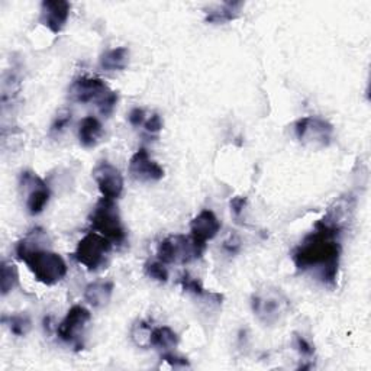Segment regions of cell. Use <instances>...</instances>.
I'll return each instance as SVG.
<instances>
[{
  "instance_id": "5b68a950",
  "label": "cell",
  "mask_w": 371,
  "mask_h": 371,
  "mask_svg": "<svg viewBox=\"0 0 371 371\" xmlns=\"http://www.w3.org/2000/svg\"><path fill=\"white\" fill-rule=\"evenodd\" d=\"M295 135L304 147L321 150L329 147L334 138V127L319 116H304L295 122Z\"/></svg>"
},
{
  "instance_id": "30bf717a",
  "label": "cell",
  "mask_w": 371,
  "mask_h": 371,
  "mask_svg": "<svg viewBox=\"0 0 371 371\" xmlns=\"http://www.w3.org/2000/svg\"><path fill=\"white\" fill-rule=\"evenodd\" d=\"M130 174L141 183L160 181L164 177V169L154 161L146 148H139L130 160Z\"/></svg>"
},
{
  "instance_id": "f546056e",
  "label": "cell",
  "mask_w": 371,
  "mask_h": 371,
  "mask_svg": "<svg viewBox=\"0 0 371 371\" xmlns=\"http://www.w3.org/2000/svg\"><path fill=\"white\" fill-rule=\"evenodd\" d=\"M245 204H246V197H242V196H237L231 200V209L235 216H241Z\"/></svg>"
},
{
  "instance_id": "f1b7e54d",
  "label": "cell",
  "mask_w": 371,
  "mask_h": 371,
  "mask_svg": "<svg viewBox=\"0 0 371 371\" xmlns=\"http://www.w3.org/2000/svg\"><path fill=\"white\" fill-rule=\"evenodd\" d=\"M128 120L132 127H141L146 123V112H144V109L141 108H134L130 115H128Z\"/></svg>"
},
{
  "instance_id": "ffe728a7",
  "label": "cell",
  "mask_w": 371,
  "mask_h": 371,
  "mask_svg": "<svg viewBox=\"0 0 371 371\" xmlns=\"http://www.w3.org/2000/svg\"><path fill=\"white\" fill-rule=\"evenodd\" d=\"M4 323L9 326L10 332L15 337H27L29 334V331L32 329V321L31 316L28 314L24 312H19V314H13L10 316H4Z\"/></svg>"
},
{
  "instance_id": "d4e9b609",
  "label": "cell",
  "mask_w": 371,
  "mask_h": 371,
  "mask_svg": "<svg viewBox=\"0 0 371 371\" xmlns=\"http://www.w3.org/2000/svg\"><path fill=\"white\" fill-rule=\"evenodd\" d=\"M116 103H118V94L115 92H109L105 97H103L99 103H97V108H99V112L103 115V116H111L116 108Z\"/></svg>"
},
{
  "instance_id": "3957f363",
  "label": "cell",
  "mask_w": 371,
  "mask_h": 371,
  "mask_svg": "<svg viewBox=\"0 0 371 371\" xmlns=\"http://www.w3.org/2000/svg\"><path fill=\"white\" fill-rule=\"evenodd\" d=\"M206 250V244L189 235H170L164 238L157 248V257L164 264H188L199 260Z\"/></svg>"
},
{
  "instance_id": "4dcf8cb0",
  "label": "cell",
  "mask_w": 371,
  "mask_h": 371,
  "mask_svg": "<svg viewBox=\"0 0 371 371\" xmlns=\"http://www.w3.org/2000/svg\"><path fill=\"white\" fill-rule=\"evenodd\" d=\"M239 246H241V241H239V238H238L237 235H232L231 239L225 241V244H223V248H225L226 251H228L230 254H235V253H238Z\"/></svg>"
},
{
  "instance_id": "4316f807",
  "label": "cell",
  "mask_w": 371,
  "mask_h": 371,
  "mask_svg": "<svg viewBox=\"0 0 371 371\" xmlns=\"http://www.w3.org/2000/svg\"><path fill=\"white\" fill-rule=\"evenodd\" d=\"M144 128H146V131L150 134H158L162 130L161 116L158 113H154L153 116H150V119L144 123Z\"/></svg>"
},
{
  "instance_id": "d6986e66",
  "label": "cell",
  "mask_w": 371,
  "mask_h": 371,
  "mask_svg": "<svg viewBox=\"0 0 371 371\" xmlns=\"http://www.w3.org/2000/svg\"><path fill=\"white\" fill-rule=\"evenodd\" d=\"M178 335L173 331L170 326H158L153 329L151 334V346L162 351H172L173 348L178 345Z\"/></svg>"
},
{
  "instance_id": "6da1fadb",
  "label": "cell",
  "mask_w": 371,
  "mask_h": 371,
  "mask_svg": "<svg viewBox=\"0 0 371 371\" xmlns=\"http://www.w3.org/2000/svg\"><path fill=\"white\" fill-rule=\"evenodd\" d=\"M341 232L334 226L318 220L315 231L303 239L292 255L296 269L300 272L316 270L325 284L334 286L341 258V244L338 241Z\"/></svg>"
},
{
  "instance_id": "cb8c5ba5",
  "label": "cell",
  "mask_w": 371,
  "mask_h": 371,
  "mask_svg": "<svg viewBox=\"0 0 371 371\" xmlns=\"http://www.w3.org/2000/svg\"><path fill=\"white\" fill-rule=\"evenodd\" d=\"M146 274L158 283H167L169 277H170L166 264L161 262L160 260L158 261H150L146 264Z\"/></svg>"
},
{
  "instance_id": "83f0119b",
  "label": "cell",
  "mask_w": 371,
  "mask_h": 371,
  "mask_svg": "<svg viewBox=\"0 0 371 371\" xmlns=\"http://www.w3.org/2000/svg\"><path fill=\"white\" fill-rule=\"evenodd\" d=\"M161 360H164L166 363H169V364H170L172 367H174V368H178V367H181V368H184V367H190V363L188 361V358L178 357V356L172 354V353H166V354H164V356L161 357Z\"/></svg>"
},
{
  "instance_id": "44dd1931",
  "label": "cell",
  "mask_w": 371,
  "mask_h": 371,
  "mask_svg": "<svg viewBox=\"0 0 371 371\" xmlns=\"http://www.w3.org/2000/svg\"><path fill=\"white\" fill-rule=\"evenodd\" d=\"M19 283L18 267L10 261H4L0 267V290L2 295H9Z\"/></svg>"
},
{
  "instance_id": "e0dca14e",
  "label": "cell",
  "mask_w": 371,
  "mask_h": 371,
  "mask_svg": "<svg viewBox=\"0 0 371 371\" xmlns=\"http://www.w3.org/2000/svg\"><path fill=\"white\" fill-rule=\"evenodd\" d=\"M130 63V50L127 47H119L103 52L100 57V69L105 71H120L125 70Z\"/></svg>"
},
{
  "instance_id": "4fadbf2b",
  "label": "cell",
  "mask_w": 371,
  "mask_h": 371,
  "mask_svg": "<svg viewBox=\"0 0 371 371\" xmlns=\"http://www.w3.org/2000/svg\"><path fill=\"white\" fill-rule=\"evenodd\" d=\"M92 319V314L89 309L81 304H74L70 307L66 318L61 321V323L57 328V334L59 340L66 342H74L80 332L88 326V323Z\"/></svg>"
},
{
  "instance_id": "603a6c76",
  "label": "cell",
  "mask_w": 371,
  "mask_h": 371,
  "mask_svg": "<svg viewBox=\"0 0 371 371\" xmlns=\"http://www.w3.org/2000/svg\"><path fill=\"white\" fill-rule=\"evenodd\" d=\"M180 284L183 287V290L184 292H188V293H192L197 298H204V296H208V292H206V288L203 287L202 281L196 277H192L190 274H183L181 279H180Z\"/></svg>"
},
{
  "instance_id": "ba28073f",
  "label": "cell",
  "mask_w": 371,
  "mask_h": 371,
  "mask_svg": "<svg viewBox=\"0 0 371 371\" xmlns=\"http://www.w3.org/2000/svg\"><path fill=\"white\" fill-rule=\"evenodd\" d=\"M20 188L28 190L27 211L29 215H39L46 209L51 197V192L43 178L38 177L32 172L20 173Z\"/></svg>"
},
{
  "instance_id": "484cf974",
  "label": "cell",
  "mask_w": 371,
  "mask_h": 371,
  "mask_svg": "<svg viewBox=\"0 0 371 371\" xmlns=\"http://www.w3.org/2000/svg\"><path fill=\"white\" fill-rule=\"evenodd\" d=\"M295 346L300 353V356H303V357H312L315 354L314 345L309 342L306 338H303L302 335H298V334L295 335Z\"/></svg>"
},
{
  "instance_id": "9a60e30c",
  "label": "cell",
  "mask_w": 371,
  "mask_h": 371,
  "mask_svg": "<svg viewBox=\"0 0 371 371\" xmlns=\"http://www.w3.org/2000/svg\"><path fill=\"white\" fill-rule=\"evenodd\" d=\"M102 136H103V127L97 118L86 116L80 120L78 139L81 146L86 148L96 147Z\"/></svg>"
},
{
  "instance_id": "1f68e13d",
  "label": "cell",
  "mask_w": 371,
  "mask_h": 371,
  "mask_svg": "<svg viewBox=\"0 0 371 371\" xmlns=\"http://www.w3.org/2000/svg\"><path fill=\"white\" fill-rule=\"evenodd\" d=\"M70 116H71V115H66L64 118H61V116H59V118L55 120V123L52 125L51 131H58V132L63 131V130L67 127V123H69V120H70Z\"/></svg>"
},
{
  "instance_id": "52a82bcc",
  "label": "cell",
  "mask_w": 371,
  "mask_h": 371,
  "mask_svg": "<svg viewBox=\"0 0 371 371\" xmlns=\"http://www.w3.org/2000/svg\"><path fill=\"white\" fill-rule=\"evenodd\" d=\"M112 251V242L99 232H89L81 238L74 251V258L88 270L94 272L105 264Z\"/></svg>"
},
{
  "instance_id": "8992f818",
  "label": "cell",
  "mask_w": 371,
  "mask_h": 371,
  "mask_svg": "<svg viewBox=\"0 0 371 371\" xmlns=\"http://www.w3.org/2000/svg\"><path fill=\"white\" fill-rule=\"evenodd\" d=\"M251 307L254 315L264 325H276L288 311L287 298L277 288H264L251 298Z\"/></svg>"
},
{
  "instance_id": "8fae6325",
  "label": "cell",
  "mask_w": 371,
  "mask_h": 371,
  "mask_svg": "<svg viewBox=\"0 0 371 371\" xmlns=\"http://www.w3.org/2000/svg\"><path fill=\"white\" fill-rule=\"evenodd\" d=\"M111 89L106 86L105 81L97 77H78L70 86V97L77 103H89L97 100V103L105 97Z\"/></svg>"
},
{
  "instance_id": "277c9868",
  "label": "cell",
  "mask_w": 371,
  "mask_h": 371,
  "mask_svg": "<svg viewBox=\"0 0 371 371\" xmlns=\"http://www.w3.org/2000/svg\"><path fill=\"white\" fill-rule=\"evenodd\" d=\"M93 228L113 244H122L127 238L125 228L119 215L118 204L112 199L102 197L90 215Z\"/></svg>"
},
{
  "instance_id": "2e32d148",
  "label": "cell",
  "mask_w": 371,
  "mask_h": 371,
  "mask_svg": "<svg viewBox=\"0 0 371 371\" xmlns=\"http://www.w3.org/2000/svg\"><path fill=\"white\" fill-rule=\"evenodd\" d=\"M113 288L112 281H93L85 288V299L93 307H103L111 302Z\"/></svg>"
},
{
  "instance_id": "9c48e42d",
  "label": "cell",
  "mask_w": 371,
  "mask_h": 371,
  "mask_svg": "<svg viewBox=\"0 0 371 371\" xmlns=\"http://www.w3.org/2000/svg\"><path fill=\"white\" fill-rule=\"evenodd\" d=\"M92 176L103 197L116 200L123 193V177L109 161H99L92 172Z\"/></svg>"
},
{
  "instance_id": "5bb4252c",
  "label": "cell",
  "mask_w": 371,
  "mask_h": 371,
  "mask_svg": "<svg viewBox=\"0 0 371 371\" xmlns=\"http://www.w3.org/2000/svg\"><path fill=\"white\" fill-rule=\"evenodd\" d=\"M220 222L218 216L209 211L204 209L199 215H196L190 222V235L195 237L197 241L206 244L214 239L220 231Z\"/></svg>"
},
{
  "instance_id": "7a4b0ae2",
  "label": "cell",
  "mask_w": 371,
  "mask_h": 371,
  "mask_svg": "<svg viewBox=\"0 0 371 371\" xmlns=\"http://www.w3.org/2000/svg\"><path fill=\"white\" fill-rule=\"evenodd\" d=\"M44 231L35 230L29 234L34 242L27 237L19 241L16 245V255L20 261H24L28 269L32 272L35 279L46 286H54L63 280L67 274V264L59 254L41 248L39 237Z\"/></svg>"
},
{
  "instance_id": "ac0fdd59",
  "label": "cell",
  "mask_w": 371,
  "mask_h": 371,
  "mask_svg": "<svg viewBox=\"0 0 371 371\" xmlns=\"http://www.w3.org/2000/svg\"><path fill=\"white\" fill-rule=\"evenodd\" d=\"M244 8V2H225L206 15L208 24H226L235 20Z\"/></svg>"
},
{
  "instance_id": "7402d4cb",
  "label": "cell",
  "mask_w": 371,
  "mask_h": 371,
  "mask_svg": "<svg viewBox=\"0 0 371 371\" xmlns=\"http://www.w3.org/2000/svg\"><path fill=\"white\" fill-rule=\"evenodd\" d=\"M153 329L151 325L146 321H138L134 323L132 329H131V338L134 341L135 345H138L139 348H148L151 346V334H153Z\"/></svg>"
},
{
  "instance_id": "7c38bea8",
  "label": "cell",
  "mask_w": 371,
  "mask_h": 371,
  "mask_svg": "<svg viewBox=\"0 0 371 371\" xmlns=\"http://www.w3.org/2000/svg\"><path fill=\"white\" fill-rule=\"evenodd\" d=\"M71 6L67 0H44L41 4L39 22L52 34H59L64 29Z\"/></svg>"
}]
</instances>
